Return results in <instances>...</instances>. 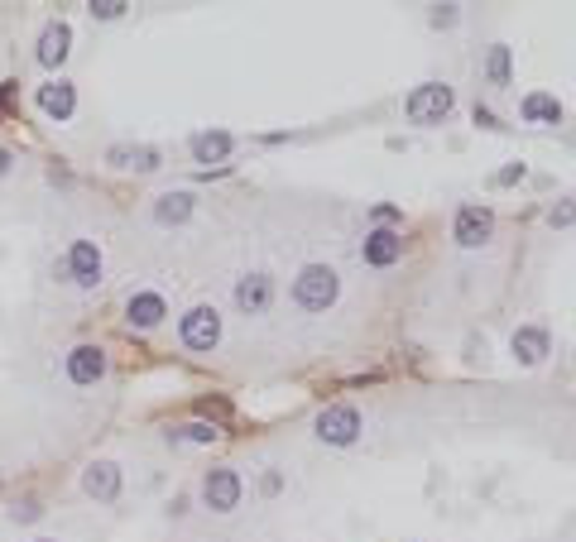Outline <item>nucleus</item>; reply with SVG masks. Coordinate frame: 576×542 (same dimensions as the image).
I'll return each mask as SVG.
<instances>
[{
  "instance_id": "28",
  "label": "nucleus",
  "mask_w": 576,
  "mask_h": 542,
  "mask_svg": "<svg viewBox=\"0 0 576 542\" xmlns=\"http://www.w3.org/2000/svg\"><path fill=\"white\" fill-rule=\"evenodd\" d=\"M15 518H25V523H29V518H39V504H20Z\"/></svg>"
},
{
  "instance_id": "18",
  "label": "nucleus",
  "mask_w": 576,
  "mask_h": 542,
  "mask_svg": "<svg viewBox=\"0 0 576 542\" xmlns=\"http://www.w3.org/2000/svg\"><path fill=\"white\" fill-rule=\"evenodd\" d=\"M231 154V135H193V159L197 163H211V159H226Z\"/></svg>"
},
{
  "instance_id": "31",
  "label": "nucleus",
  "mask_w": 576,
  "mask_h": 542,
  "mask_svg": "<svg viewBox=\"0 0 576 542\" xmlns=\"http://www.w3.org/2000/svg\"><path fill=\"white\" fill-rule=\"evenodd\" d=\"M39 542H49V538H39Z\"/></svg>"
},
{
  "instance_id": "10",
  "label": "nucleus",
  "mask_w": 576,
  "mask_h": 542,
  "mask_svg": "<svg viewBox=\"0 0 576 542\" xmlns=\"http://www.w3.org/2000/svg\"><path fill=\"white\" fill-rule=\"evenodd\" d=\"M106 374V350L101 346H77L73 356H67V380L73 384H97Z\"/></svg>"
},
{
  "instance_id": "25",
  "label": "nucleus",
  "mask_w": 576,
  "mask_h": 542,
  "mask_svg": "<svg viewBox=\"0 0 576 542\" xmlns=\"http://www.w3.org/2000/svg\"><path fill=\"white\" fill-rule=\"evenodd\" d=\"M452 20H456V5H442L438 15H432V25H452Z\"/></svg>"
},
{
  "instance_id": "14",
  "label": "nucleus",
  "mask_w": 576,
  "mask_h": 542,
  "mask_svg": "<svg viewBox=\"0 0 576 542\" xmlns=\"http://www.w3.org/2000/svg\"><path fill=\"white\" fill-rule=\"evenodd\" d=\"M39 106L53 115V121H67L77 106V91L67 87V82H49V87H39Z\"/></svg>"
},
{
  "instance_id": "16",
  "label": "nucleus",
  "mask_w": 576,
  "mask_h": 542,
  "mask_svg": "<svg viewBox=\"0 0 576 542\" xmlns=\"http://www.w3.org/2000/svg\"><path fill=\"white\" fill-rule=\"evenodd\" d=\"M193 216V197L187 192H169V197H159L154 202V221L159 226H178V221Z\"/></svg>"
},
{
  "instance_id": "29",
  "label": "nucleus",
  "mask_w": 576,
  "mask_h": 542,
  "mask_svg": "<svg viewBox=\"0 0 576 542\" xmlns=\"http://www.w3.org/2000/svg\"><path fill=\"white\" fill-rule=\"evenodd\" d=\"M10 91H15V82H5V87H0V111H5V101H10Z\"/></svg>"
},
{
  "instance_id": "12",
  "label": "nucleus",
  "mask_w": 576,
  "mask_h": 542,
  "mask_svg": "<svg viewBox=\"0 0 576 542\" xmlns=\"http://www.w3.org/2000/svg\"><path fill=\"white\" fill-rule=\"evenodd\" d=\"M398 255H404V240H398L394 231H370L366 245H360V259H366V264H375V269H390Z\"/></svg>"
},
{
  "instance_id": "3",
  "label": "nucleus",
  "mask_w": 576,
  "mask_h": 542,
  "mask_svg": "<svg viewBox=\"0 0 576 542\" xmlns=\"http://www.w3.org/2000/svg\"><path fill=\"white\" fill-rule=\"evenodd\" d=\"M178 332H183L187 350H211L221 341V317H217V308H193L178 322Z\"/></svg>"
},
{
  "instance_id": "17",
  "label": "nucleus",
  "mask_w": 576,
  "mask_h": 542,
  "mask_svg": "<svg viewBox=\"0 0 576 542\" xmlns=\"http://www.w3.org/2000/svg\"><path fill=\"white\" fill-rule=\"evenodd\" d=\"M524 121H548V125H557V121H562L557 97H548V91H533V97H524Z\"/></svg>"
},
{
  "instance_id": "24",
  "label": "nucleus",
  "mask_w": 576,
  "mask_h": 542,
  "mask_svg": "<svg viewBox=\"0 0 576 542\" xmlns=\"http://www.w3.org/2000/svg\"><path fill=\"white\" fill-rule=\"evenodd\" d=\"M572 221H576V207H557V211H552V226H572Z\"/></svg>"
},
{
  "instance_id": "8",
  "label": "nucleus",
  "mask_w": 576,
  "mask_h": 542,
  "mask_svg": "<svg viewBox=\"0 0 576 542\" xmlns=\"http://www.w3.org/2000/svg\"><path fill=\"white\" fill-rule=\"evenodd\" d=\"M269 302H274V279L269 274H245L236 284V308L241 312L260 317V312H269Z\"/></svg>"
},
{
  "instance_id": "11",
  "label": "nucleus",
  "mask_w": 576,
  "mask_h": 542,
  "mask_svg": "<svg viewBox=\"0 0 576 542\" xmlns=\"http://www.w3.org/2000/svg\"><path fill=\"white\" fill-rule=\"evenodd\" d=\"M82 490H87L91 499H115V494H121V466L115 461H91L87 475H82Z\"/></svg>"
},
{
  "instance_id": "13",
  "label": "nucleus",
  "mask_w": 576,
  "mask_h": 542,
  "mask_svg": "<svg viewBox=\"0 0 576 542\" xmlns=\"http://www.w3.org/2000/svg\"><path fill=\"white\" fill-rule=\"evenodd\" d=\"M67 43H73V29H67L63 20H53V25L39 34V63L43 67H58L67 58Z\"/></svg>"
},
{
  "instance_id": "19",
  "label": "nucleus",
  "mask_w": 576,
  "mask_h": 542,
  "mask_svg": "<svg viewBox=\"0 0 576 542\" xmlns=\"http://www.w3.org/2000/svg\"><path fill=\"white\" fill-rule=\"evenodd\" d=\"M111 163H121V169H139V173H149V169H159V154H154V149H111Z\"/></svg>"
},
{
  "instance_id": "30",
  "label": "nucleus",
  "mask_w": 576,
  "mask_h": 542,
  "mask_svg": "<svg viewBox=\"0 0 576 542\" xmlns=\"http://www.w3.org/2000/svg\"><path fill=\"white\" fill-rule=\"evenodd\" d=\"M10 173V149H0V178Z\"/></svg>"
},
{
  "instance_id": "9",
  "label": "nucleus",
  "mask_w": 576,
  "mask_h": 542,
  "mask_svg": "<svg viewBox=\"0 0 576 542\" xmlns=\"http://www.w3.org/2000/svg\"><path fill=\"white\" fill-rule=\"evenodd\" d=\"M163 317H169V308H163L159 293H135V298L125 302V322H130L135 332H154Z\"/></svg>"
},
{
  "instance_id": "22",
  "label": "nucleus",
  "mask_w": 576,
  "mask_h": 542,
  "mask_svg": "<svg viewBox=\"0 0 576 542\" xmlns=\"http://www.w3.org/2000/svg\"><path fill=\"white\" fill-rule=\"evenodd\" d=\"M178 437H187V442H211V437H217V428H207V422H187V428H178Z\"/></svg>"
},
{
  "instance_id": "2",
  "label": "nucleus",
  "mask_w": 576,
  "mask_h": 542,
  "mask_svg": "<svg viewBox=\"0 0 576 542\" xmlns=\"http://www.w3.org/2000/svg\"><path fill=\"white\" fill-rule=\"evenodd\" d=\"M452 87H442V82H422V87L408 91V101H404V111H408V121L414 125H442L446 115H452Z\"/></svg>"
},
{
  "instance_id": "15",
  "label": "nucleus",
  "mask_w": 576,
  "mask_h": 542,
  "mask_svg": "<svg viewBox=\"0 0 576 542\" xmlns=\"http://www.w3.org/2000/svg\"><path fill=\"white\" fill-rule=\"evenodd\" d=\"M514 356H519L524 365H538L548 356V332L543 326H519L514 332Z\"/></svg>"
},
{
  "instance_id": "1",
  "label": "nucleus",
  "mask_w": 576,
  "mask_h": 542,
  "mask_svg": "<svg viewBox=\"0 0 576 542\" xmlns=\"http://www.w3.org/2000/svg\"><path fill=\"white\" fill-rule=\"evenodd\" d=\"M336 293H341V279H336V269H327V264H308L293 279V302H298L303 312H327L336 302Z\"/></svg>"
},
{
  "instance_id": "20",
  "label": "nucleus",
  "mask_w": 576,
  "mask_h": 542,
  "mask_svg": "<svg viewBox=\"0 0 576 542\" xmlns=\"http://www.w3.org/2000/svg\"><path fill=\"white\" fill-rule=\"evenodd\" d=\"M197 413H202V418H217V422H226V418H231V404H226V398H202V404H197Z\"/></svg>"
},
{
  "instance_id": "4",
  "label": "nucleus",
  "mask_w": 576,
  "mask_h": 542,
  "mask_svg": "<svg viewBox=\"0 0 576 542\" xmlns=\"http://www.w3.org/2000/svg\"><path fill=\"white\" fill-rule=\"evenodd\" d=\"M317 437H322L327 446H351L360 437V413H356V408H346V404L327 408V413L317 418Z\"/></svg>"
},
{
  "instance_id": "5",
  "label": "nucleus",
  "mask_w": 576,
  "mask_h": 542,
  "mask_svg": "<svg viewBox=\"0 0 576 542\" xmlns=\"http://www.w3.org/2000/svg\"><path fill=\"white\" fill-rule=\"evenodd\" d=\"M63 274L73 279L77 288H97L101 284V250L91 240H73V250L63 259Z\"/></svg>"
},
{
  "instance_id": "27",
  "label": "nucleus",
  "mask_w": 576,
  "mask_h": 542,
  "mask_svg": "<svg viewBox=\"0 0 576 542\" xmlns=\"http://www.w3.org/2000/svg\"><path fill=\"white\" fill-rule=\"evenodd\" d=\"M375 221H398V207H375Z\"/></svg>"
},
{
  "instance_id": "7",
  "label": "nucleus",
  "mask_w": 576,
  "mask_h": 542,
  "mask_svg": "<svg viewBox=\"0 0 576 542\" xmlns=\"http://www.w3.org/2000/svg\"><path fill=\"white\" fill-rule=\"evenodd\" d=\"M202 499H207L217 514H231V509L241 504V475H236V470H207Z\"/></svg>"
},
{
  "instance_id": "26",
  "label": "nucleus",
  "mask_w": 576,
  "mask_h": 542,
  "mask_svg": "<svg viewBox=\"0 0 576 542\" xmlns=\"http://www.w3.org/2000/svg\"><path fill=\"white\" fill-rule=\"evenodd\" d=\"M519 178H524V163H514V169L500 173V183H519Z\"/></svg>"
},
{
  "instance_id": "6",
  "label": "nucleus",
  "mask_w": 576,
  "mask_h": 542,
  "mask_svg": "<svg viewBox=\"0 0 576 542\" xmlns=\"http://www.w3.org/2000/svg\"><path fill=\"white\" fill-rule=\"evenodd\" d=\"M490 231H495V216H490V207H462L456 211V245H466V250H476V245L490 240Z\"/></svg>"
},
{
  "instance_id": "21",
  "label": "nucleus",
  "mask_w": 576,
  "mask_h": 542,
  "mask_svg": "<svg viewBox=\"0 0 576 542\" xmlns=\"http://www.w3.org/2000/svg\"><path fill=\"white\" fill-rule=\"evenodd\" d=\"M490 77L509 82V49H490Z\"/></svg>"
},
{
  "instance_id": "23",
  "label": "nucleus",
  "mask_w": 576,
  "mask_h": 542,
  "mask_svg": "<svg viewBox=\"0 0 576 542\" xmlns=\"http://www.w3.org/2000/svg\"><path fill=\"white\" fill-rule=\"evenodd\" d=\"M125 10V0H91V15L97 20H115Z\"/></svg>"
}]
</instances>
